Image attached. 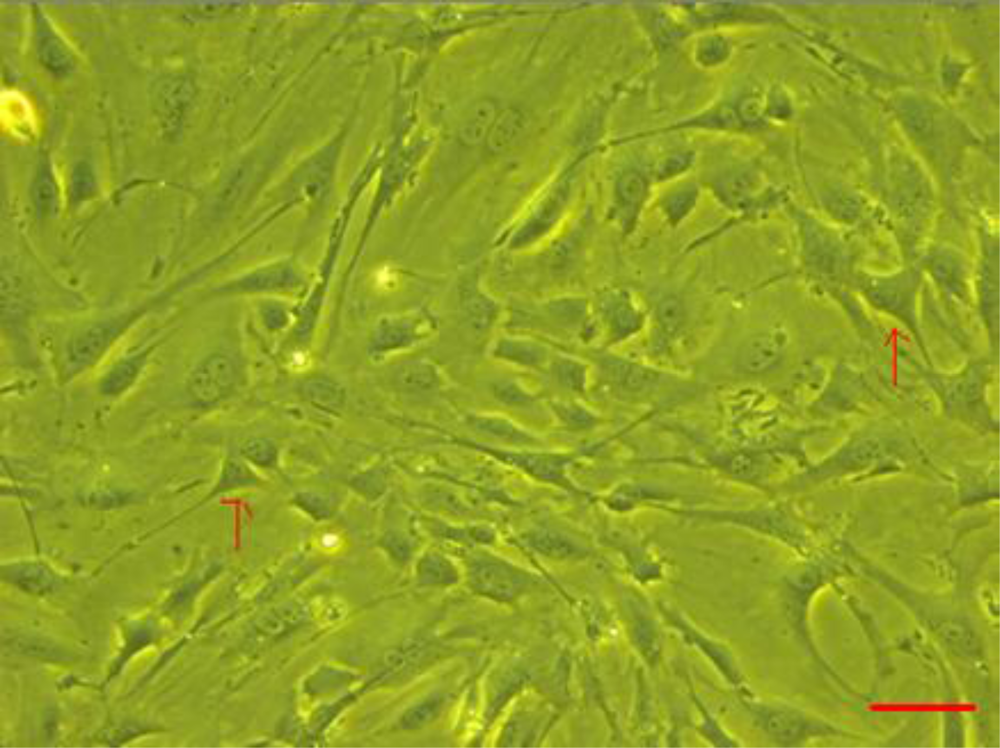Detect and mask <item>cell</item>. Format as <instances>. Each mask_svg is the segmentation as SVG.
<instances>
[{"label": "cell", "instance_id": "6da1fadb", "mask_svg": "<svg viewBox=\"0 0 1000 748\" xmlns=\"http://www.w3.org/2000/svg\"><path fill=\"white\" fill-rule=\"evenodd\" d=\"M209 266L205 262L132 307L94 321L76 331L63 349L61 359L63 378L71 380L95 366L145 315L211 275L212 269Z\"/></svg>", "mask_w": 1000, "mask_h": 748}, {"label": "cell", "instance_id": "7a4b0ae2", "mask_svg": "<svg viewBox=\"0 0 1000 748\" xmlns=\"http://www.w3.org/2000/svg\"><path fill=\"white\" fill-rule=\"evenodd\" d=\"M313 280L311 272L294 254H284L244 267L208 288L207 298L284 297L299 301Z\"/></svg>", "mask_w": 1000, "mask_h": 748}, {"label": "cell", "instance_id": "3957f363", "mask_svg": "<svg viewBox=\"0 0 1000 748\" xmlns=\"http://www.w3.org/2000/svg\"><path fill=\"white\" fill-rule=\"evenodd\" d=\"M435 430L441 434L446 442L481 452L540 483L573 494H584V491L570 477V470L576 461V457L570 453L547 449L503 447L471 438L454 436L439 430L437 427Z\"/></svg>", "mask_w": 1000, "mask_h": 748}, {"label": "cell", "instance_id": "277c9868", "mask_svg": "<svg viewBox=\"0 0 1000 748\" xmlns=\"http://www.w3.org/2000/svg\"><path fill=\"white\" fill-rule=\"evenodd\" d=\"M246 381L247 366L241 351L220 347L207 353L194 365L184 388L193 407L206 409L231 399Z\"/></svg>", "mask_w": 1000, "mask_h": 748}, {"label": "cell", "instance_id": "5b68a950", "mask_svg": "<svg viewBox=\"0 0 1000 748\" xmlns=\"http://www.w3.org/2000/svg\"><path fill=\"white\" fill-rule=\"evenodd\" d=\"M593 360L601 385L621 401L647 402L679 386L674 375L624 356L598 352Z\"/></svg>", "mask_w": 1000, "mask_h": 748}, {"label": "cell", "instance_id": "8992f818", "mask_svg": "<svg viewBox=\"0 0 1000 748\" xmlns=\"http://www.w3.org/2000/svg\"><path fill=\"white\" fill-rule=\"evenodd\" d=\"M436 328V318L422 308L382 314L368 330L366 357L375 364L391 361L424 343Z\"/></svg>", "mask_w": 1000, "mask_h": 748}, {"label": "cell", "instance_id": "52a82bcc", "mask_svg": "<svg viewBox=\"0 0 1000 748\" xmlns=\"http://www.w3.org/2000/svg\"><path fill=\"white\" fill-rule=\"evenodd\" d=\"M380 383L396 399L411 406L432 405L445 390L440 368L425 357L386 362L380 373Z\"/></svg>", "mask_w": 1000, "mask_h": 748}, {"label": "cell", "instance_id": "ba28073f", "mask_svg": "<svg viewBox=\"0 0 1000 748\" xmlns=\"http://www.w3.org/2000/svg\"><path fill=\"white\" fill-rule=\"evenodd\" d=\"M468 581L477 593L501 602L518 597L532 583V577L507 560L475 551L467 557Z\"/></svg>", "mask_w": 1000, "mask_h": 748}, {"label": "cell", "instance_id": "9c48e42d", "mask_svg": "<svg viewBox=\"0 0 1000 748\" xmlns=\"http://www.w3.org/2000/svg\"><path fill=\"white\" fill-rule=\"evenodd\" d=\"M595 319L609 346L629 341L645 327L648 313L634 294L623 287L604 288L594 300Z\"/></svg>", "mask_w": 1000, "mask_h": 748}, {"label": "cell", "instance_id": "30bf717a", "mask_svg": "<svg viewBox=\"0 0 1000 748\" xmlns=\"http://www.w3.org/2000/svg\"><path fill=\"white\" fill-rule=\"evenodd\" d=\"M784 335L771 327L754 329L736 344L731 367L737 375L756 378L772 372L784 351Z\"/></svg>", "mask_w": 1000, "mask_h": 748}, {"label": "cell", "instance_id": "8fae6325", "mask_svg": "<svg viewBox=\"0 0 1000 748\" xmlns=\"http://www.w3.org/2000/svg\"><path fill=\"white\" fill-rule=\"evenodd\" d=\"M649 349L653 356H665L686 335L690 310L686 299L677 292L662 293L651 308Z\"/></svg>", "mask_w": 1000, "mask_h": 748}, {"label": "cell", "instance_id": "7c38bea8", "mask_svg": "<svg viewBox=\"0 0 1000 748\" xmlns=\"http://www.w3.org/2000/svg\"><path fill=\"white\" fill-rule=\"evenodd\" d=\"M465 427L485 442L510 448L546 449L539 434L513 418L492 411H471L462 416Z\"/></svg>", "mask_w": 1000, "mask_h": 748}, {"label": "cell", "instance_id": "4fadbf2b", "mask_svg": "<svg viewBox=\"0 0 1000 748\" xmlns=\"http://www.w3.org/2000/svg\"><path fill=\"white\" fill-rule=\"evenodd\" d=\"M544 323L558 331L573 333L584 340L594 337L599 326L586 299L579 296L551 298L539 306Z\"/></svg>", "mask_w": 1000, "mask_h": 748}, {"label": "cell", "instance_id": "5bb4252c", "mask_svg": "<svg viewBox=\"0 0 1000 748\" xmlns=\"http://www.w3.org/2000/svg\"><path fill=\"white\" fill-rule=\"evenodd\" d=\"M649 192L650 181L639 170L624 171L616 180L613 216L624 235H630L635 229Z\"/></svg>", "mask_w": 1000, "mask_h": 748}, {"label": "cell", "instance_id": "9a60e30c", "mask_svg": "<svg viewBox=\"0 0 1000 748\" xmlns=\"http://www.w3.org/2000/svg\"><path fill=\"white\" fill-rule=\"evenodd\" d=\"M457 291L460 315L466 328L477 336L486 334L498 319L499 304L472 276L462 279Z\"/></svg>", "mask_w": 1000, "mask_h": 748}, {"label": "cell", "instance_id": "2e32d148", "mask_svg": "<svg viewBox=\"0 0 1000 748\" xmlns=\"http://www.w3.org/2000/svg\"><path fill=\"white\" fill-rule=\"evenodd\" d=\"M296 393L314 410L331 416H339L348 401V393L343 383L322 371L301 377L296 383Z\"/></svg>", "mask_w": 1000, "mask_h": 748}, {"label": "cell", "instance_id": "e0dca14e", "mask_svg": "<svg viewBox=\"0 0 1000 748\" xmlns=\"http://www.w3.org/2000/svg\"><path fill=\"white\" fill-rule=\"evenodd\" d=\"M489 354L502 363L532 371H545L553 356L545 343L518 335L498 338L491 345Z\"/></svg>", "mask_w": 1000, "mask_h": 748}, {"label": "cell", "instance_id": "ac0fdd59", "mask_svg": "<svg viewBox=\"0 0 1000 748\" xmlns=\"http://www.w3.org/2000/svg\"><path fill=\"white\" fill-rule=\"evenodd\" d=\"M521 541L537 554L554 560L580 559L589 554L588 548L577 538L550 524L529 528L521 535Z\"/></svg>", "mask_w": 1000, "mask_h": 748}, {"label": "cell", "instance_id": "d6986e66", "mask_svg": "<svg viewBox=\"0 0 1000 748\" xmlns=\"http://www.w3.org/2000/svg\"><path fill=\"white\" fill-rule=\"evenodd\" d=\"M586 247L585 231L575 230L548 246L541 256V265L553 280H567L580 269Z\"/></svg>", "mask_w": 1000, "mask_h": 748}, {"label": "cell", "instance_id": "ffe728a7", "mask_svg": "<svg viewBox=\"0 0 1000 748\" xmlns=\"http://www.w3.org/2000/svg\"><path fill=\"white\" fill-rule=\"evenodd\" d=\"M158 343L150 342L117 360L100 379L99 393L114 398L128 391L141 376Z\"/></svg>", "mask_w": 1000, "mask_h": 748}, {"label": "cell", "instance_id": "44dd1931", "mask_svg": "<svg viewBox=\"0 0 1000 748\" xmlns=\"http://www.w3.org/2000/svg\"><path fill=\"white\" fill-rule=\"evenodd\" d=\"M297 300L265 297L250 300L252 320L258 331L269 337L284 338L296 322Z\"/></svg>", "mask_w": 1000, "mask_h": 748}, {"label": "cell", "instance_id": "7402d4cb", "mask_svg": "<svg viewBox=\"0 0 1000 748\" xmlns=\"http://www.w3.org/2000/svg\"><path fill=\"white\" fill-rule=\"evenodd\" d=\"M716 198L732 211L756 213V175L747 170L729 173L713 182Z\"/></svg>", "mask_w": 1000, "mask_h": 748}, {"label": "cell", "instance_id": "603a6c76", "mask_svg": "<svg viewBox=\"0 0 1000 748\" xmlns=\"http://www.w3.org/2000/svg\"><path fill=\"white\" fill-rule=\"evenodd\" d=\"M545 371L566 397L581 398L589 390L590 368L577 357L565 353L553 354Z\"/></svg>", "mask_w": 1000, "mask_h": 748}, {"label": "cell", "instance_id": "cb8c5ba5", "mask_svg": "<svg viewBox=\"0 0 1000 748\" xmlns=\"http://www.w3.org/2000/svg\"><path fill=\"white\" fill-rule=\"evenodd\" d=\"M36 21V50L39 61L54 75H68L75 67L72 53L41 14H37Z\"/></svg>", "mask_w": 1000, "mask_h": 748}, {"label": "cell", "instance_id": "d4e9b609", "mask_svg": "<svg viewBox=\"0 0 1000 748\" xmlns=\"http://www.w3.org/2000/svg\"><path fill=\"white\" fill-rule=\"evenodd\" d=\"M488 391L494 402L518 412H532L540 407V404H545L540 395L514 376L494 377L488 383Z\"/></svg>", "mask_w": 1000, "mask_h": 748}, {"label": "cell", "instance_id": "484cf974", "mask_svg": "<svg viewBox=\"0 0 1000 748\" xmlns=\"http://www.w3.org/2000/svg\"><path fill=\"white\" fill-rule=\"evenodd\" d=\"M546 407L556 424L568 432H586L600 424V417L579 398L556 397L546 401Z\"/></svg>", "mask_w": 1000, "mask_h": 748}, {"label": "cell", "instance_id": "4316f807", "mask_svg": "<svg viewBox=\"0 0 1000 748\" xmlns=\"http://www.w3.org/2000/svg\"><path fill=\"white\" fill-rule=\"evenodd\" d=\"M260 478L239 453L230 452L224 459L219 476L204 502L228 492L258 487Z\"/></svg>", "mask_w": 1000, "mask_h": 748}, {"label": "cell", "instance_id": "83f0119b", "mask_svg": "<svg viewBox=\"0 0 1000 748\" xmlns=\"http://www.w3.org/2000/svg\"><path fill=\"white\" fill-rule=\"evenodd\" d=\"M187 92V83L180 76L164 79L156 90V112L169 129L173 130L175 126L180 124Z\"/></svg>", "mask_w": 1000, "mask_h": 748}, {"label": "cell", "instance_id": "f1b7e54d", "mask_svg": "<svg viewBox=\"0 0 1000 748\" xmlns=\"http://www.w3.org/2000/svg\"><path fill=\"white\" fill-rule=\"evenodd\" d=\"M495 103L490 99L474 102L463 114L459 124V137L467 145H477L486 136L497 116Z\"/></svg>", "mask_w": 1000, "mask_h": 748}, {"label": "cell", "instance_id": "f546056e", "mask_svg": "<svg viewBox=\"0 0 1000 748\" xmlns=\"http://www.w3.org/2000/svg\"><path fill=\"white\" fill-rule=\"evenodd\" d=\"M700 190L697 184L685 182L678 184L664 193L659 201L660 210L672 226H677L694 210L699 200Z\"/></svg>", "mask_w": 1000, "mask_h": 748}, {"label": "cell", "instance_id": "4dcf8cb0", "mask_svg": "<svg viewBox=\"0 0 1000 748\" xmlns=\"http://www.w3.org/2000/svg\"><path fill=\"white\" fill-rule=\"evenodd\" d=\"M525 126L526 119L521 111L513 108L503 110L496 116L485 141L491 150L504 151L517 141Z\"/></svg>", "mask_w": 1000, "mask_h": 748}, {"label": "cell", "instance_id": "1f68e13d", "mask_svg": "<svg viewBox=\"0 0 1000 748\" xmlns=\"http://www.w3.org/2000/svg\"><path fill=\"white\" fill-rule=\"evenodd\" d=\"M418 576L422 583L447 586L459 581V572L453 561L437 550L427 551L419 560Z\"/></svg>", "mask_w": 1000, "mask_h": 748}, {"label": "cell", "instance_id": "d6a6232c", "mask_svg": "<svg viewBox=\"0 0 1000 748\" xmlns=\"http://www.w3.org/2000/svg\"><path fill=\"white\" fill-rule=\"evenodd\" d=\"M33 203L37 216L51 218L58 211V191L52 171L47 162L42 161L37 169L32 188Z\"/></svg>", "mask_w": 1000, "mask_h": 748}, {"label": "cell", "instance_id": "836d02e7", "mask_svg": "<svg viewBox=\"0 0 1000 748\" xmlns=\"http://www.w3.org/2000/svg\"><path fill=\"white\" fill-rule=\"evenodd\" d=\"M391 473L387 466H373L353 475L349 480L351 489L367 501H377L388 491Z\"/></svg>", "mask_w": 1000, "mask_h": 748}, {"label": "cell", "instance_id": "e575fe53", "mask_svg": "<svg viewBox=\"0 0 1000 748\" xmlns=\"http://www.w3.org/2000/svg\"><path fill=\"white\" fill-rule=\"evenodd\" d=\"M238 453L248 464L263 470L275 469L279 460L277 444L264 436L245 440Z\"/></svg>", "mask_w": 1000, "mask_h": 748}, {"label": "cell", "instance_id": "d590c367", "mask_svg": "<svg viewBox=\"0 0 1000 748\" xmlns=\"http://www.w3.org/2000/svg\"><path fill=\"white\" fill-rule=\"evenodd\" d=\"M714 466L743 481H756L760 464L755 452L738 451L713 458Z\"/></svg>", "mask_w": 1000, "mask_h": 748}, {"label": "cell", "instance_id": "8d00e7d4", "mask_svg": "<svg viewBox=\"0 0 1000 748\" xmlns=\"http://www.w3.org/2000/svg\"><path fill=\"white\" fill-rule=\"evenodd\" d=\"M5 575L10 577L13 583L26 590L33 592H45L53 586V575L42 565L20 564L13 565L5 571Z\"/></svg>", "mask_w": 1000, "mask_h": 748}, {"label": "cell", "instance_id": "74e56055", "mask_svg": "<svg viewBox=\"0 0 1000 748\" xmlns=\"http://www.w3.org/2000/svg\"><path fill=\"white\" fill-rule=\"evenodd\" d=\"M97 188L96 177L92 167L85 161H79L73 167L69 184V201L72 206H78L91 199Z\"/></svg>", "mask_w": 1000, "mask_h": 748}, {"label": "cell", "instance_id": "f35d334b", "mask_svg": "<svg viewBox=\"0 0 1000 748\" xmlns=\"http://www.w3.org/2000/svg\"><path fill=\"white\" fill-rule=\"evenodd\" d=\"M538 720L527 713L512 718L503 731L501 746H525L532 742L537 734Z\"/></svg>", "mask_w": 1000, "mask_h": 748}, {"label": "cell", "instance_id": "ab89813d", "mask_svg": "<svg viewBox=\"0 0 1000 748\" xmlns=\"http://www.w3.org/2000/svg\"><path fill=\"white\" fill-rule=\"evenodd\" d=\"M291 501L297 508L315 518L330 516L336 502L331 495L318 490L298 491Z\"/></svg>", "mask_w": 1000, "mask_h": 748}, {"label": "cell", "instance_id": "60d3db41", "mask_svg": "<svg viewBox=\"0 0 1000 748\" xmlns=\"http://www.w3.org/2000/svg\"><path fill=\"white\" fill-rule=\"evenodd\" d=\"M448 702V694L436 692L417 705L408 715L410 726H421L439 716Z\"/></svg>", "mask_w": 1000, "mask_h": 748}, {"label": "cell", "instance_id": "b9f144b4", "mask_svg": "<svg viewBox=\"0 0 1000 748\" xmlns=\"http://www.w3.org/2000/svg\"><path fill=\"white\" fill-rule=\"evenodd\" d=\"M730 46L724 37L714 35L704 38L699 42L696 56L699 63L706 66H715L726 60L729 55Z\"/></svg>", "mask_w": 1000, "mask_h": 748}, {"label": "cell", "instance_id": "7bdbcfd3", "mask_svg": "<svg viewBox=\"0 0 1000 748\" xmlns=\"http://www.w3.org/2000/svg\"><path fill=\"white\" fill-rule=\"evenodd\" d=\"M10 645H12L14 650L21 654L42 658L50 657L51 659H64V654L61 653L55 646L47 644L44 641L37 640L36 638L17 636L12 639Z\"/></svg>", "mask_w": 1000, "mask_h": 748}, {"label": "cell", "instance_id": "ee69618b", "mask_svg": "<svg viewBox=\"0 0 1000 748\" xmlns=\"http://www.w3.org/2000/svg\"><path fill=\"white\" fill-rule=\"evenodd\" d=\"M137 499L136 492L107 490L95 491L89 494L86 501L91 506L110 508L126 505Z\"/></svg>", "mask_w": 1000, "mask_h": 748}, {"label": "cell", "instance_id": "f6af8a7d", "mask_svg": "<svg viewBox=\"0 0 1000 748\" xmlns=\"http://www.w3.org/2000/svg\"><path fill=\"white\" fill-rule=\"evenodd\" d=\"M690 163L691 156L685 153L682 155H673L657 166L654 177L657 181L669 180L685 171Z\"/></svg>", "mask_w": 1000, "mask_h": 748}]
</instances>
